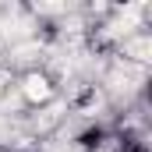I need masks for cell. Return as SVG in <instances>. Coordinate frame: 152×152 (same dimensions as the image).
<instances>
[{
    "mask_svg": "<svg viewBox=\"0 0 152 152\" xmlns=\"http://www.w3.org/2000/svg\"><path fill=\"white\" fill-rule=\"evenodd\" d=\"M113 152H149V145H145L138 134H120L113 142Z\"/></svg>",
    "mask_w": 152,
    "mask_h": 152,
    "instance_id": "cell-1",
    "label": "cell"
}]
</instances>
